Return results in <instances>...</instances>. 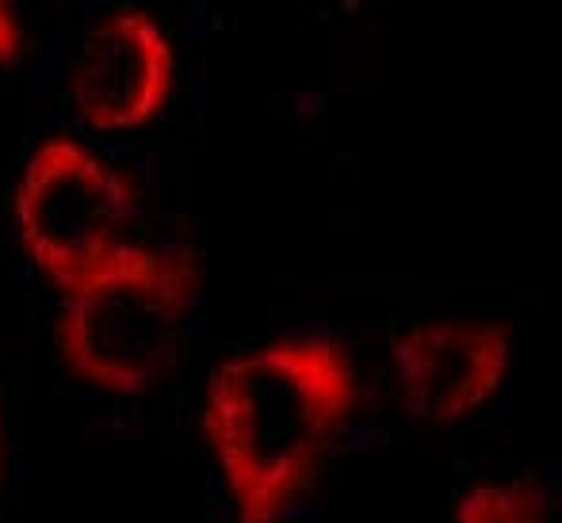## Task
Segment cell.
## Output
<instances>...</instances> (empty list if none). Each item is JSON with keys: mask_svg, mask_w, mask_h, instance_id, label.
I'll return each instance as SVG.
<instances>
[{"mask_svg": "<svg viewBox=\"0 0 562 523\" xmlns=\"http://www.w3.org/2000/svg\"><path fill=\"white\" fill-rule=\"evenodd\" d=\"M391 360L409 413L459 424L502 394L513 367V332L479 317H422L394 329Z\"/></svg>", "mask_w": 562, "mask_h": 523, "instance_id": "5b68a950", "label": "cell"}, {"mask_svg": "<svg viewBox=\"0 0 562 523\" xmlns=\"http://www.w3.org/2000/svg\"><path fill=\"white\" fill-rule=\"evenodd\" d=\"M131 192L97 149L74 134H50L27 154L12 221L31 264L66 287L126 241Z\"/></svg>", "mask_w": 562, "mask_h": 523, "instance_id": "3957f363", "label": "cell"}, {"mask_svg": "<svg viewBox=\"0 0 562 523\" xmlns=\"http://www.w3.org/2000/svg\"><path fill=\"white\" fill-rule=\"evenodd\" d=\"M66 0H0V66L15 69L54 27Z\"/></svg>", "mask_w": 562, "mask_h": 523, "instance_id": "52a82bcc", "label": "cell"}, {"mask_svg": "<svg viewBox=\"0 0 562 523\" xmlns=\"http://www.w3.org/2000/svg\"><path fill=\"white\" fill-rule=\"evenodd\" d=\"M177 89V50L154 12L138 4L104 12L77 43L69 104L92 134L149 126Z\"/></svg>", "mask_w": 562, "mask_h": 523, "instance_id": "277c9868", "label": "cell"}, {"mask_svg": "<svg viewBox=\"0 0 562 523\" xmlns=\"http://www.w3.org/2000/svg\"><path fill=\"white\" fill-rule=\"evenodd\" d=\"M456 523H548V497L536 478H486L463 489Z\"/></svg>", "mask_w": 562, "mask_h": 523, "instance_id": "8992f818", "label": "cell"}, {"mask_svg": "<svg viewBox=\"0 0 562 523\" xmlns=\"http://www.w3.org/2000/svg\"><path fill=\"white\" fill-rule=\"evenodd\" d=\"M360 406V367L337 332H283L218 363L203 440L237 523H280L314 486Z\"/></svg>", "mask_w": 562, "mask_h": 523, "instance_id": "6da1fadb", "label": "cell"}, {"mask_svg": "<svg viewBox=\"0 0 562 523\" xmlns=\"http://www.w3.org/2000/svg\"><path fill=\"white\" fill-rule=\"evenodd\" d=\"M54 340L69 375L108 394H146L177 360L195 298V260L123 241L58 291Z\"/></svg>", "mask_w": 562, "mask_h": 523, "instance_id": "7a4b0ae2", "label": "cell"}]
</instances>
